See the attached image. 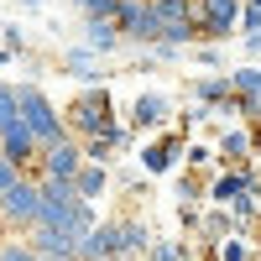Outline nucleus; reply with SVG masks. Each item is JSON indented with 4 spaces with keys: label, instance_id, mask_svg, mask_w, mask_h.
<instances>
[{
    "label": "nucleus",
    "instance_id": "nucleus-1",
    "mask_svg": "<svg viewBox=\"0 0 261 261\" xmlns=\"http://www.w3.org/2000/svg\"><path fill=\"white\" fill-rule=\"evenodd\" d=\"M21 120L37 130L42 146H58V141L73 136V130H68V115H58V105L47 99V89H42V84H32V79L21 84Z\"/></svg>",
    "mask_w": 261,
    "mask_h": 261
},
{
    "label": "nucleus",
    "instance_id": "nucleus-2",
    "mask_svg": "<svg viewBox=\"0 0 261 261\" xmlns=\"http://www.w3.org/2000/svg\"><path fill=\"white\" fill-rule=\"evenodd\" d=\"M63 115H68V130H73L79 141H94V136H105L110 125H120V120H115V105H110V89H105V84H99V89H84Z\"/></svg>",
    "mask_w": 261,
    "mask_h": 261
},
{
    "label": "nucleus",
    "instance_id": "nucleus-3",
    "mask_svg": "<svg viewBox=\"0 0 261 261\" xmlns=\"http://www.w3.org/2000/svg\"><path fill=\"white\" fill-rule=\"evenodd\" d=\"M241 16H246V0H193V27L209 47H220L241 32Z\"/></svg>",
    "mask_w": 261,
    "mask_h": 261
},
{
    "label": "nucleus",
    "instance_id": "nucleus-4",
    "mask_svg": "<svg viewBox=\"0 0 261 261\" xmlns=\"http://www.w3.org/2000/svg\"><path fill=\"white\" fill-rule=\"evenodd\" d=\"M37 214H42V178L27 172V178L0 199V220H6L11 230H27V235H32V230H37Z\"/></svg>",
    "mask_w": 261,
    "mask_h": 261
},
{
    "label": "nucleus",
    "instance_id": "nucleus-5",
    "mask_svg": "<svg viewBox=\"0 0 261 261\" xmlns=\"http://www.w3.org/2000/svg\"><path fill=\"white\" fill-rule=\"evenodd\" d=\"M84 141L79 136H68V141H58V146H47L42 151V162H37V178H63V183H73L79 172H84Z\"/></svg>",
    "mask_w": 261,
    "mask_h": 261
},
{
    "label": "nucleus",
    "instance_id": "nucleus-6",
    "mask_svg": "<svg viewBox=\"0 0 261 261\" xmlns=\"http://www.w3.org/2000/svg\"><path fill=\"white\" fill-rule=\"evenodd\" d=\"M251 188H261V172L256 167H220L209 178V204L214 209H230L235 199H246Z\"/></svg>",
    "mask_w": 261,
    "mask_h": 261
},
{
    "label": "nucleus",
    "instance_id": "nucleus-7",
    "mask_svg": "<svg viewBox=\"0 0 261 261\" xmlns=\"http://www.w3.org/2000/svg\"><path fill=\"white\" fill-rule=\"evenodd\" d=\"M167 115H172V94H162V89H141L136 99H130V130H162L167 125Z\"/></svg>",
    "mask_w": 261,
    "mask_h": 261
},
{
    "label": "nucleus",
    "instance_id": "nucleus-8",
    "mask_svg": "<svg viewBox=\"0 0 261 261\" xmlns=\"http://www.w3.org/2000/svg\"><path fill=\"white\" fill-rule=\"evenodd\" d=\"M42 151H47V146L37 141V130H32L27 120H16L11 130H0V157H11L21 172H27L32 162H42Z\"/></svg>",
    "mask_w": 261,
    "mask_h": 261
},
{
    "label": "nucleus",
    "instance_id": "nucleus-9",
    "mask_svg": "<svg viewBox=\"0 0 261 261\" xmlns=\"http://www.w3.org/2000/svg\"><path fill=\"white\" fill-rule=\"evenodd\" d=\"M151 246L157 235L146 230V220H115V261H141Z\"/></svg>",
    "mask_w": 261,
    "mask_h": 261
},
{
    "label": "nucleus",
    "instance_id": "nucleus-10",
    "mask_svg": "<svg viewBox=\"0 0 261 261\" xmlns=\"http://www.w3.org/2000/svg\"><path fill=\"white\" fill-rule=\"evenodd\" d=\"M63 73H73V79L84 84V89H99V84L110 79V73H105V58H99V53H89L84 42L63 53Z\"/></svg>",
    "mask_w": 261,
    "mask_h": 261
},
{
    "label": "nucleus",
    "instance_id": "nucleus-11",
    "mask_svg": "<svg viewBox=\"0 0 261 261\" xmlns=\"http://www.w3.org/2000/svg\"><path fill=\"white\" fill-rule=\"evenodd\" d=\"M188 151V141L183 136H167V141H146L141 146V172L146 178H162V172H172L178 167V157Z\"/></svg>",
    "mask_w": 261,
    "mask_h": 261
},
{
    "label": "nucleus",
    "instance_id": "nucleus-12",
    "mask_svg": "<svg viewBox=\"0 0 261 261\" xmlns=\"http://www.w3.org/2000/svg\"><path fill=\"white\" fill-rule=\"evenodd\" d=\"M188 99H199V105H209V110H220V105L235 99V79H230V73H199V79L188 84Z\"/></svg>",
    "mask_w": 261,
    "mask_h": 261
},
{
    "label": "nucleus",
    "instance_id": "nucleus-13",
    "mask_svg": "<svg viewBox=\"0 0 261 261\" xmlns=\"http://www.w3.org/2000/svg\"><path fill=\"white\" fill-rule=\"evenodd\" d=\"M251 151H256V130H246V125L220 130V162L225 167H251Z\"/></svg>",
    "mask_w": 261,
    "mask_h": 261
},
{
    "label": "nucleus",
    "instance_id": "nucleus-14",
    "mask_svg": "<svg viewBox=\"0 0 261 261\" xmlns=\"http://www.w3.org/2000/svg\"><path fill=\"white\" fill-rule=\"evenodd\" d=\"M27 241H32V251H37L42 261H58V256H79V235H68V230H32Z\"/></svg>",
    "mask_w": 261,
    "mask_h": 261
},
{
    "label": "nucleus",
    "instance_id": "nucleus-15",
    "mask_svg": "<svg viewBox=\"0 0 261 261\" xmlns=\"http://www.w3.org/2000/svg\"><path fill=\"white\" fill-rule=\"evenodd\" d=\"M84 47H89V53H99V58H110L115 47H120V42H125V32L115 27V21H84Z\"/></svg>",
    "mask_w": 261,
    "mask_h": 261
},
{
    "label": "nucleus",
    "instance_id": "nucleus-16",
    "mask_svg": "<svg viewBox=\"0 0 261 261\" xmlns=\"http://www.w3.org/2000/svg\"><path fill=\"white\" fill-rule=\"evenodd\" d=\"M73 188H79V199H84V204L105 199V188H110V167H105V162H84V172L73 178Z\"/></svg>",
    "mask_w": 261,
    "mask_h": 261
},
{
    "label": "nucleus",
    "instance_id": "nucleus-17",
    "mask_svg": "<svg viewBox=\"0 0 261 261\" xmlns=\"http://www.w3.org/2000/svg\"><path fill=\"white\" fill-rule=\"evenodd\" d=\"M183 167H188V172H214V167H225V162H220V146L188 141V151H183Z\"/></svg>",
    "mask_w": 261,
    "mask_h": 261
},
{
    "label": "nucleus",
    "instance_id": "nucleus-18",
    "mask_svg": "<svg viewBox=\"0 0 261 261\" xmlns=\"http://www.w3.org/2000/svg\"><path fill=\"white\" fill-rule=\"evenodd\" d=\"M230 79H235V94L241 99H261V63H241Z\"/></svg>",
    "mask_w": 261,
    "mask_h": 261
},
{
    "label": "nucleus",
    "instance_id": "nucleus-19",
    "mask_svg": "<svg viewBox=\"0 0 261 261\" xmlns=\"http://www.w3.org/2000/svg\"><path fill=\"white\" fill-rule=\"evenodd\" d=\"M21 120V84H0V130Z\"/></svg>",
    "mask_w": 261,
    "mask_h": 261
},
{
    "label": "nucleus",
    "instance_id": "nucleus-20",
    "mask_svg": "<svg viewBox=\"0 0 261 261\" xmlns=\"http://www.w3.org/2000/svg\"><path fill=\"white\" fill-rule=\"evenodd\" d=\"M151 11L162 16V27H178V21H193V0H151Z\"/></svg>",
    "mask_w": 261,
    "mask_h": 261
},
{
    "label": "nucleus",
    "instance_id": "nucleus-21",
    "mask_svg": "<svg viewBox=\"0 0 261 261\" xmlns=\"http://www.w3.org/2000/svg\"><path fill=\"white\" fill-rule=\"evenodd\" d=\"M178 204H199V199H209V183H199V172H178Z\"/></svg>",
    "mask_w": 261,
    "mask_h": 261
},
{
    "label": "nucleus",
    "instance_id": "nucleus-22",
    "mask_svg": "<svg viewBox=\"0 0 261 261\" xmlns=\"http://www.w3.org/2000/svg\"><path fill=\"white\" fill-rule=\"evenodd\" d=\"M0 261H42V256L32 251V241H27V235H11V241L0 246Z\"/></svg>",
    "mask_w": 261,
    "mask_h": 261
},
{
    "label": "nucleus",
    "instance_id": "nucleus-23",
    "mask_svg": "<svg viewBox=\"0 0 261 261\" xmlns=\"http://www.w3.org/2000/svg\"><path fill=\"white\" fill-rule=\"evenodd\" d=\"M188 256V241H157L146 251V261H183Z\"/></svg>",
    "mask_w": 261,
    "mask_h": 261
},
{
    "label": "nucleus",
    "instance_id": "nucleus-24",
    "mask_svg": "<svg viewBox=\"0 0 261 261\" xmlns=\"http://www.w3.org/2000/svg\"><path fill=\"white\" fill-rule=\"evenodd\" d=\"M0 47H6V53H27V32H21V21H6V27H0Z\"/></svg>",
    "mask_w": 261,
    "mask_h": 261
},
{
    "label": "nucleus",
    "instance_id": "nucleus-25",
    "mask_svg": "<svg viewBox=\"0 0 261 261\" xmlns=\"http://www.w3.org/2000/svg\"><path fill=\"white\" fill-rule=\"evenodd\" d=\"M230 214H235L241 225H246V220H256V214H261V188H251L246 199H235V204H230Z\"/></svg>",
    "mask_w": 261,
    "mask_h": 261
},
{
    "label": "nucleus",
    "instance_id": "nucleus-26",
    "mask_svg": "<svg viewBox=\"0 0 261 261\" xmlns=\"http://www.w3.org/2000/svg\"><path fill=\"white\" fill-rule=\"evenodd\" d=\"M84 157L110 167V157H115V141H110V136H94V141H84Z\"/></svg>",
    "mask_w": 261,
    "mask_h": 261
},
{
    "label": "nucleus",
    "instance_id": "nucleus-27",
    "mask_svg": "<svg viewBox=\"0 0 261 261\" xmlns=\"http://www.w3.org/2000/svg\"><path fill=\"white\" fill-rule=\"evenodd\" d=\"M21 178H27V172H21V167H16L11 157H0V199H6V193H11V188H16Z\"/></svg>",
    "mask_w": 261,
    "mask_h": 261
},
{
    "label": "nucleus",
    "instance_id": "nucleus-28",
    "mask_svg": "<svg viewBox=\"0 0 261 261\" xmlns=\"http://www.w3.org/2000/svg\"><path fill=\"white\" fill-rule=\"evenodd\" d=\"M214 110H209V105H199V99H188V110H183V130H193V125H204Z\"/></svg>",
    "mask_w": 261,
    "mask_h": 261
},
{
    "label": "nucleus",
    "instance_id": "nucleus-29",
    "mask_svg": "<svg viewBox=\"0 0 261 261\" xmlns=\"http://www.w3.org/2000/svg\"><path fill=\"white\" fill-rule=\"evenodd\" d=\"M193 63H199V68H220V47H209V42H199V47H193Z\"/></svg>",
    "mask_w": 261,
    "mask_h": 261
},
{
    "label": "nucleus",
    "instance_id": "nucleus-30",
    "mask_svg": "<svg viewBox=\"0 0 261 261\" xmlns=\"http://www.w3.org/2000/svg\"><path fill=\"white\" fill-rule=\"evenodd\" d=\"M178 225H183V230H204V214H199V204H178Z\"/></svg>",
    "mask_w": 261,
    "mask_h": 261
},
{
    "label": "nucleus",
    "instance_id": "nucleus-31",
    "mask_svg": "<svg viewBox=\"0 0 261 261\" xmlns=\"http://www.w3.org/2000/svg\"><path fill=\"white\" fill-rule=\"evenodd\" d=\"M241 32H246V37H256V32H261V6H246V16H241Z\"/></svg>",
    "mask_w": 261,
    "mask_h": 261
},
{
    "label": "nucleus",
    "instance_id": "nucleus-32",
    "mask_svg": "<svg viewBox=\"0 0 261 261\" xmlns=\"http://www.w3.org/2000/svg\"><path fill=\"white\" fill-rule=\"evenodd\" d=\"M246 58H251V63L261 58V32H256V37H246Z\"/></svg>",
    "mask_w": 261,
    "mask_h": 261
},
{
    "label": "nucleus",
    "instance_id": "nucleus-33",
    "mask_svg": "<svg viewBox=\"0 0 261 261\" xmlns=\"http://www.w3.org/2000/svg\"><path fill=\"white\" fill-rule=\"evenodd\" d=\"M16 6H21V11H42V6H47V0H16Z\"/></svg>",
    "mask_w": 261,
    "mask_h": 261
},
{
    "label": "nucleus",
    "instance_id": "nucleus-34",
    "mask_svg": "<svg viewBox=\"0 0 261 261\" xmlns=\"http://www.w3.org/2000/svg\"><path fill=\"white\" fill-rule=\"evenodd\" d=\"M6 241H11V225H6V220H0V246H6Z\"/></svg>",
    "mask_w": 261,
    "mask_h": 261
},
{
    "label": "nucleus",
    "instance_id": "nucleus-35",
    "mask_svg": "<svg viewBox=\"0 0 261 261\" xmlns=\"http://www.w3.org/2000/svg\"><path fill=\"white\" fill-rule=\"evenodd\" d=\"M6 63H16V53H6V47H0V68H6Z\"/></svg>",
    "mask_w": 261,
    "mask_h": 261
},
{
    "label": "nucleus",
    "instance_id": "nucleus-36",
    "mask_svg": "<svg viewBox=\"0 0 261 261\" xmlns=\"http://www.w3.org/2000/svg\"><path fill=\"white\" fill-rule=\"evenodd\" d=\"M58 261H79V256H58Z\"/></svg>",
    "mask_w": 261,
    "mask_h": 261
},
{
    "label": "nucleus",
    "instance_id": "nucleus-37",
    "mask_svg": "<svg viewBox=\"0 0 261 261\" xmlns=\"http://www.w3.org/2000/svg\"><path fill=\"white\" fill-rule=\"evenodd\" d=\"M246 6H261V0H246Z\"/></svg>",
    "mask_w": 261,
    "mask_h": 261
}]
</instances>
